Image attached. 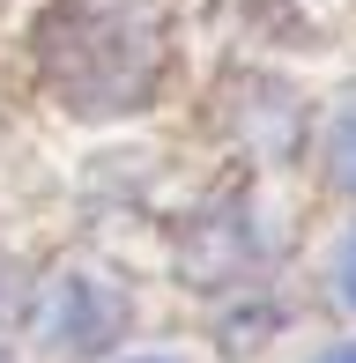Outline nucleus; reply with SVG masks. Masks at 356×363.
I'll list each match as a JSON object with an SVG mask.
<instances>
[{"label":"nucleus","instance_id":"nucleus-3","mask_svg":"<svg viewBox=\"0 0 356 363\" xmlns=\"http://www.w3.org/2000/svg\"><path fill=\"white\" fill-rule=\"evenodd\" d=\"M334 289H342V304L356 311V230L342 238V259H334Z\"/></svg>","mask_w":356,"mask_h":363},{"label":"nucleus","instance_id":"nucleus-2","mask_svg":"<svg viewBox=\"0 0 356 363\" xmlns=\"http://www.w3.org/2000/svg\"><path fill=\"white\" fill-rule=\"evenodd\" d=\"M327 163H334V186L342 193H356V111L342 126H334V141H327Z\"/></svg>","mask_w":356,"mask_h":363},{"label":"nucleus","instance_id":"nucleus-4","mask_svg":"<svg viewBox=\"0 0 356 363\" xmlns=\"http://www.w3.org/2000/svg\"><path fill=\"white\" fill-rule=\"evenodd\" d=\"M319 363H356V341H349V349H327V356H319Z\"/></svg>","mask_w":356,"mask_h":363},{"label":"nucleus","instance_id":"nucleus-1","mask_svg":"<svg viewBox=\"0 0 356 363\" xmlns=\"http://www.w3.org/2000/svg\"><path fill=\"white\" fill-rule=\"evenodd\" d=\"M45 74L74 111H119L156 74V30L119 8H52L38 30Z\"/></svg>","mask_w":356,"mask_h":363},{"label":"nucleus","instance_id":"nucleus-5","mask_svg":"<svg viewBox=\"0 0 356 363\" xmlns=\"http://www.w3.org/2000/svg\"><path fill=\"white\" fill-rule=\"evenodd\" d=\"M134 363H164V356H134Z\"/></svg>","mask_w":356,"mask_h":363}]
</instances>
